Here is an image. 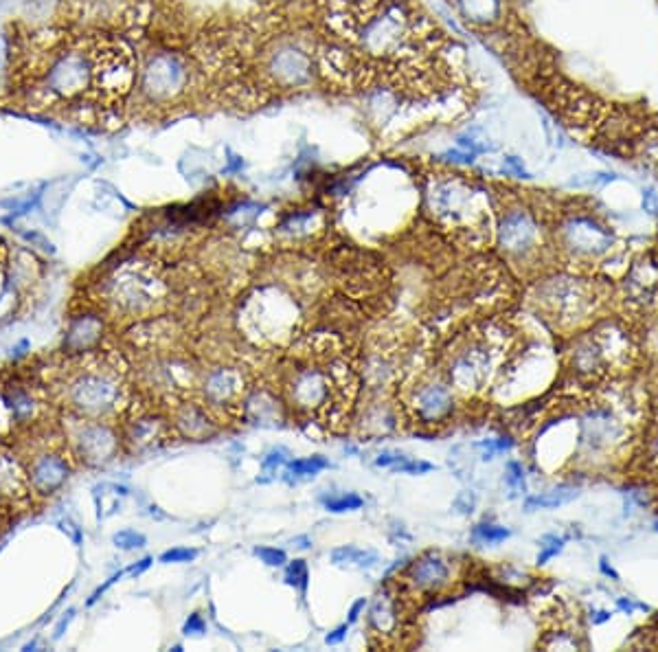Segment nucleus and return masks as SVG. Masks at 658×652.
Returning a JSON list of instances; mask_svg holds the SVG:
<instances>
[{"label":"nucleus","instance_id":"4be33fe9","mask_svg":"<svg viewBox=\"0 0 658 652\" xmlns=\"http://www.w3.org/2000/svg\"><path fill=\"white\" fill-rule=\"evenodd\" d=\"M174 426L176 431L187 437V440L202 442L209 440L218 433L211 413L207 411V404H196V402H180L174 411Z\"/></svg>","mask_w":658,"mask_h":652},{"label":"nucleus","instance_id":"49530a36","mask_svg":"<svg viewBox=\"0 0 658 652\" xmlns=\"http://www.w3.org/2000/svg\"><path fill=\"white\" fill-rule=\"evenodd\" d=\"M452 505H455V510L459 514H472L474 512V505H476V497H474V494L470 490H465V492L459 494V497L455 499V503H452Z\"/></svg>","mask_w":658,"mask_h":652},{"label":"nucleus","instance_id":"f3484780","mask_svg":"<svg viewBox=\"0 0 658 652\" xmlns=\"http://www.w3.org/2000/svg\"><path fill=\"white\" fill-rule=\"evenodd\" d=\"M369 633L373 637L380 639V644H389L391 639L397 637L404 622V606L400 593L395 591V587H384L376 600L369 606Z\"/></svg>","mask_w":658,"mask_h":652},{"label":"nucleus","instance_id":"cd10ccee","mask_svg":"<svg viewBox=\"0 0 658 652\" xmlns=\"http://www.w3.org/2000/svg\"><path fill=\"white\" fill-rule=\"evenodd\" d=\"M332 562L340 569H371L380 562V554L373 549H360L354 545L338 547L332 552Z\"/></svg>","mask_w":658,"mask_h":652},{"label":"nucleus","instance_id":"6e6d98bb","mask_svg":"<svg viewBox=\"0 0 658 652\" xmlns=\"http://www.w3.org/2000/svg\"><path fill=\"white\" fill-rule=\"evenodd\" d=\"M599 569H601V573H604V576L612 578V580H615V582H619V580H621V578H619V573H617L615 569H612V567L608 565V560H606V558H601V560H599Z\"/></svg>","mask_w":658,"mask_h":652},{"label":"nucleus","instance_id":"37998d69","mask_svg":"<svg viewBox=\"0 0 658 652\" xmlns=\"http://www.w3.org/2000/svg\"><path fill=\"white\" fill-rule=\"evenodd\" d=\"M505 481L512 490H525V468H523V464L509 462Z\"/></svg>","mask_w":658,"mask_h":652},{"label":"nucleus","instance_id":"58836bf2","mask_svg":"<svg viewBox=\"0 0 658 652\" xmlns=\"http://www.w3.org/2000/svg\"><path fill=\"white\" fill-rule=\"evenodd\" d=\"M253 554L262 562H266L268 567H283L288 562L286 552H281V549L275 547H257Z\"/></svg>","mask_w":658,"mask_h":652},{"label":"nucleus","instance_id":"39448f33","mask_svg":"<svg viewBox=\"0 0 658 652\" xmlns=\"http://www.w3.org/2000/svg\"><path fill=\"white\" fill-rule=\"evenodd\" d=\"M167 284L150 262L128 260L101 279L99 295L126 317H145L165 303Z\"/></svg>","mask_w":658,"mask_h":652},{"label":"nucleus","instance_id":"864d4df0","mask_svg":"<svg viewBox=\"0 0 658 652\" xmlns=\"http://www.w3.org/2000/svg\"><path fill=\"white\" fill-rule=\"evenodd\" d=\"M152 562H154V560H152L150 556H145L143 560H139V562H134V565H130V567L126 569V573H128V576H134V578H136V576H141L143 571H147V569L152 567Z\"/></svg>","mask_w":658,"mask_h":652},{"label":"nucleus","instance_id":"680f3d73","mask_svg":"<svg viewBox=\"0 0 658 652\" xmlns=\"http://www.w3.org/2000/svg\"><path fill=\"white\" fill-rule=\"evenodd\" d=\"M0 292H3V288H0Z\"/></svg>","mask_w":658,"mask_h":652},{"label":"nucleus","instance_id":"ddd939ff","mask_svg":"<svg viewBox=\"0 0 658 652\" xmlns=\"http://www.w3.org/2000/svg\"><path fill=\"white\" fill-rule=\"evenodd\" d=\"M496 361V352L487 339H474L452 354L450 380L459 391L474 393L485 387Z\"/></svg>","mask_w":658,"mask_h":652},{"label":"nucleus","instance_id":"79ce46f5","mask_svg":"<svg viewBox=\"0 0 658 652\" xmlns=\"http://www.w3.org/2000/svg\"><path fill=\"white\" fill-rule=\"evenodd\" d=\"M18 295L20 292L9 286H5L3 292H0V321L14 314L16 306H18Z\"/></svg>","mask_w":658,"mask_h":652},{"label":"nucleus","instance_id":"5701e85b","mask_svg":"<svg viewBox=\"0 0 658 652\" xmlns=\"http://www.w3.org/2000/svg\"><path fill=\"white\" fill-rule=\"evenodd\" d=\"M104 336V321L97 314H77L68 321L64 334V350L68 354H84L99 345Z\"/></svg>","mask_w":658,"mask_h":652},{"label":"nucleus","instance_id":"a18cd8bd","mask_svg":"<svg viewBox=\"0 0 658 652\" xmlns=\"http://www.w3.org/2000/svg\"><path fill=\"white\" fill-rule=\"evenodd\" d=\"M185 635H191V637H198V635H204L207 633V622H204V617L200 613H194V615H189V620L185 622Z\"/></svg>","mask_w":658,"mask_h":652},{"label":"nucleus","instance_id":"3c124183","mask_svg":"<svg viewBox=\"0 0 658 652\" xmlns=\"http://www.w3.org/2000/svg\"><path fill=\"white\" fill-rule=\"evenodd\" d=\"M347 633H349V624L338 626L336 631H332V633H329V635L325 637V644H327V646H336V644L343 642V639L347 637Z\"/></svg>","mask_w":658,"mask_h":652},{"label":"nucleus","instance_id":"a19ab883","mask_svg":"<svg viewBox=\"0 0 658 652\" xmlns=\"http://www.w3.org/2000/svg\"><path fill=\"white\" fill-rule=\"evenodd\" d=\"M288 459H290V453L286 451V448H272V451L264 457L262 466L266 472H277L279 468L288 466Z\"/></svg>","mask_w":658,"mask_h":652},{"label":"nucleus","instance_id":"4468645a","mask_svg":"<svg viewBox=\"0 0 658 652\" xmlns=\"http://www.w3.org/2000/svg\"><path fill=\"white\" fill-rule=\"evenodd\" d=\"M202 398L209 411L231 413L242 407L246 398V378L240 367L220 365L209 369L202 378Z\"/></svg>","mask_w":658,"mask_h":652},{"label":"nucleus","instance_id":"c756f323","mask_svg":"<svg viewBox=\"0 0 658 652\" xmlns=\"http://www.w3.org/2000/svg\"><path fill=\"white\" fill-rule=\"evenodd\" d=\"M9 409H11V415H14V420L20 422V424H25V422H31L33 418H36L38 415V409H40V404L36 402V398L31 396L29 391L25 389H16V391H11L9 393Z\"/></svg>","mask_w":658,"mask_h":652},{"label":"nucleus","instance_id":"bf43d9fd","mask_svg":"<svg viewBox=\"0 0 658 652\" xmlns=\"http://www.w3.org/2000/svg\"><path fill=\"white\" fill-rule=\"evenodd\" d=\"M292 545H297L299 549H308L312 545V541H310V536H299V538H294Z\"/></svg>","mask_w":658,"mask_h":652},{"label":"nucleus","instance_id":"7c9ffc66","mask_svg":"<svg viewBox=\"0 0 658 652\" xmlns=\"http://www.w3.org/2000/svg\"><path fill=\"white\" fill-rule=\"evenodd\" d=\"M329 468V462L325 457H303V459H294V462H288L286 472L290 477H314L319 475L321 470Z\"/></svg>","mask_w":658,"mask_h":652},{"label":"nucleus","instance_id":"1a4fd4ad","mask_svg":"<svg viewBox=\"0 0 658 652\" xmlns=\"http://www.w3.org/2000/svg\"><path fill=\"white\" fill-rule=\"evenodd\" d=\"M558 246L571 262L593 264L615 249V235L588 213H571L558 224Z\"/></svg>","mask_w":658,"mask_h":652},{"label":"nucleus","instance_id":"f257e3e1","mask_svg":"<svg viewBox=\"0 0 658 652\" xmlns=\"http://www.w3.org/2000/svg\"><path fill=\"white\" fill-rule=\"evenodd\" d=\"M31 75L29 101L44 110L108 115L123 106L139 77L134 53L123 40L82 36L58 42Z\"/></svg>","mask_w":658,"mask_h":652},{"label":"nucleus","instance_id":"603ef678","mask_svg":"<svg viewBox=\"0 0 658 652\" xmlns=\"http://www.w3.org/2000/svg\"><path fill=\"white\" fill-rule=\"evenodd\" d=\"M367 609V600L365 598H360L358 602H354V606H351V611H349V617H347V624H356L360 620V615L365 613Z\"/></svg>","mask_w":658,"mask_h":652},{"label":"nucleus","instance_id":"c85d7f7f","mask_svg":"<svg viewBox=\"0 0 658 652\" xmlns=\"http://www.w3.org/2000/svg\"><path fill=\"white\" fill-rule=\"evenodd\" d=\"M577 497H580V492H577L575 488H560V490L536 494V497H529L525 501V508L527 510H555V508H562V505H566V503H571Z\"/></svg>","mask_w":658,"mask_h":652},{"label":"nucleus","instance_id":"aec40b11","mask_svg":"<svg viewBox=\"0 0 658 652\" xmlns=\"http://www.w3.org/2000/svg\"><path fill=\"white\" fill-rule=\"evenodd\" d=\"M617 354L610 352L608 339H601L597 334L584 336L575 343L573 352H571V365L573 372L582 378H593L606 372V367L610 365L612 358Z\"/></svg>","mask_w":658,"mask_h":652},{"label":"nucleus","instance_id":"b1692460","mask_svg":"<svg viewBox=\"0 0 658 652\" xmlns=\"http://www.w3.org/2000/svg\"><path fill=\"white\" fill-rule=\"evenodd\" d=\"M242 409L248 422L257 426H277L283 422V407L272 391L259 387L246 393Z\"/></svg>","mask_w":658,"mask_h":652},{"label":"nucleus","instance_id":"72a5a7b5","mask_svg":"<svg viewBox=\"0 0 658 652\" xmlns=\"http://www.w3.org/2000/svg\"><path fill=\"white\" fill-rule=\"evenodd\" d=\"M323 505H325V510H329V512L343 514V512L360 510L362 505H365V501H362V497H358V494L347 492V494H338V497L323 499Z\"/></svg>","mask_w":658,"mask_h":652},{"label":"nucleus","instance_id":"8fccbe9b","mask_svg":"<svg viewBox=\"0 0 658 652\" xmlns=\"http://www.w3.org/2000/svg\"><path fill=\"white\" fill-rule=\"evenodd\" d=\"M617 606L621 611H626L628 615H632L634 611H648V604H643V602H634L632 598H617Z\"/></svg>","mask_w":658,"mask_h":652},{"label":"nucleus","instance_id":"423d86ee","mask_svg":"<svg viewBox=\"0 0 658 652\" xmlns=\"http://www.w3.org/2000/svg\"><path fill=\"white\" fill-rule=\"evenodd\" d=\"M66 402L73 413L104 420L126 402V387L119 367L108 358H95L82 365L66 382Z\"/></svg>","mask_w":658,"mask_h":652},{"label":"nucleus","instance_id":"2eb2a0df","mask_svg":"<svg viewBox=\"0 0 658 652\" xmlns=\"http://www.w3.org/2000/svg\"><path fill=\"white\" fill-rule=\"evenodd\" d=\"M408 409L422 424H441L455 411V393L439 378L419 380L408 391Z\"/></svg>","mask_w":658,"mask_h":652},{"label":"nucleus","instance_id":"9b49d317","mask_svg":"<svg viewBox=\"0 0 658 652\" xmlns=\"http://www.w3.org/2000/svg\"><path fill=\"white\" fill-rule=\"evenodd\" d=\"M66 435L77 457L88 466H104L119 453L117 431L101 420L75 413L66 424Z\"/></svg>","mask_w":658,"mask_h":652},{"label":"nucleus","instance_id":"4c0bfd02","mask_svg":"<svg viewBox=\"0 0 658 652\" xmlns=\"http://www.w3.org/2000/svg\"><path fill=\"white\" fill-rule=\"evenodd\" d=\"M483 451V459H494L498 453H505L509 448L514 446V442L509 437H498V440H483L476 444Z\"/></svg>","mask_w":658,"mask_h":652},{"label":"nucleus","instance_id":"473e14b6","mask_svg":"<svg viewBox=\"0 0 658 652\" xmlns=\"http://www.w3.org/2000/svg\"><path fill=\"white\" fill-rule=\"evenodd\" d=\"M461 5L472 20H492L498 14L496 0H461Z\"/></svg>","mask_w":658,"mask_h":652},{"label":"nucleus","instance_id":"9d476101","mask_svg":"<svg viewBox=\"0 0 658 652\" xmlns=\"http://www.w3.org/2000/svg\"><path fill=\"white\" fill-rule=\"evenodd\" d=\"M538 303L555 323L571 325L595 312V284L573 277H555L540 284Z\"/></svg>","mask_w":658,"mask_h":652},{"label":"nucleus","instance_id":"09e8293b","mask_svg":"<svg viewBox=\"0 0 658 652\" xmlns=\"http://www.w3.org/2000/svg\"><path fill=\"white\" fill-rule=\"evenodd\" d=\"M406 455L404 453H395V451H387V453H382L378 459H376V466L380 468H395L400 462H404Z\"/></svg>","mask_w":658,"mask_h":652},{"label":"nucleus","instance_id":"f704fd0d","mask_svg":"<svg viewBox=\"0 0 658 652\" xmlns=\"http://www.w3.org/2000/svg\"><path fill=\"white\" fill-rule=\"evenodd\" d=\"M112 543L123 552H134V549H143L147 545V538L136 530H121L112 536Z\"/></svg>","mask_w":658,"mask_h":652},{"label":"nucleus","instance_id":"4d7b16f0","mask_svg":"<svg viewBox=\"0 0 658 652\" xmlns=\"http://www.w3.org/2000/svg\"><path fill=\"white\" fill-rule=\"evenodd\" d=\"M73 615H75V611H68V613H66V617H62V622H60L58 626H55V639H60V637L64 635V628H66L68 624H71Z\"/></svg>","mask_w":658,"mask_h":652},{"label":"nucleus","instance_id":"c03bdc74","mask_svg":"<svg viewBox=\"0 0 658 652\" xmlns=\"http://www.w3.org/2000/svg\"><path fill=\"white\" fill-rule=\"evenodd\" d=\"M198 558V552L196 549H189V547H176V549H169V552H165L161 556V562H165V565H169V562H191V560H196Z\"/></svg>","mask_w":658,"mask_h":652},{"label":"nucleus","instance_id":"ea45409f","mask_svg":"<svg viewBox=\"0 0 658 652\" xmlns=\"http://www.w3.org/2000/svg\"><path fill=\"white\" fill-rule=\"evenodd\" d=\"M391 470L393 472H404V475H426V472L435 470V466L428 464V462H419V459H413V457H406L404 462H400Z\"/></svg>","mask_w":658,"mask_h":652},{"label":"nucleus","instance_id":"f03ea898","mask_svg":"<svg viewBox=\"0 0 658 652\" xmlns=\"http://www.w3.org/2000/svg\"><path fill=\"white\" fill-rule=\"evenodd\" d=\"M354 393V376L338 363H303L286 382L290 407L325 424L345 415L354 402Z\"/></svg>","mask_w":658,"mask_h":652},{"label":"nucleus","instance_id":"5fc2aeb1","mask_svg":"<svg viewBox=\"0 0 658 652\" xmlns=\"http://www.w3.org/2000/svg\"><path fill=\"white\" fill-rule=\"evenodd\" d=\"M643 205L650 213H658V196L654 191H645V198H643Z\"/></svg>","mask_w":658,"mask_h":652},{"label":"nucleus","instance_id":"2f4dec72","mask_svg":"<svg viewBox=\"0 0 658 652\" xmlns=\"http://www.w3.org/2000/svg\"><path fill=\"white\" fill-rule=\"evenodd\" d=\"M507 527L503 525H494V523H479L472 530V538L476 543H483V545H496V543H503L505 538H509Z\"/></svg>","mask_w":658,"mask_h":652},{"label":"nucleus","instance_id":"a211bd4d","mask_svg":"<svg viewBox=\"0 0 658 652\" xmlns=\"http://www.w3.org/2000/svg\"><path fill=\"white\" fill-rule=\"evenodd\" d=\"M623 433H626V429H623L615 413L604 407H595L582 420L580 446L586 448L588 453L606 451V448L621 442Z\"/></svg>","mask_w":658,"mask_h":652},{"label":"nucleus","instance_id":"0eeeda50","mask_svg":"<svg viewBox=\"0 0 658 652\" xmlns=\"http://www.w3.org/2000/svg\"><path fill=\"white\" fill-rule=\"evenodd\" d=\"M240 321L257 343H283L297 332L299 306L281 288L264 286L246 299Z\"/></svg>","mask_w":658,"mask_h":652},{"label":"nucleus","instance_id":"e433bc0d","mask_svg":"<svg viewBox=\"0 0 658 652\" xmlns=\"http://www.w3.org/2000/svg\"><path fill=\"white\" fill-rule=\"evenodd\" d=\"M566 538H558V536H544L542 538V552L538 554V565H547L551 558L558 556L562 549H564Z\"/></svg>","mask_w":658,"mask_h":652},{"label":"nucleus","instance_id":"a878e982","mask_svg":"<svg viewBox=\"0 0 658 652\" xmlns=\"http://www.w3.org/2000/svg\"><path fill=\"white\" fill-rule=\"evenodd\" d=\"M167 433V424L163 418H158L154 413H143L139 418H134L126 426V442L132 448H152L161 440H165Z\"/></svg>","mask_w":658,"mask_h":652},{"label":"nucleus","instance_id":"f8f14e48","mask_svg":"<svg viewBox=\"0 0 658 652\" xmlns=\"http://www.w3.org/2000/svg\"><path fill=\"white\" fill-rule=\"evenodd\" d=\"M498 244L514 264H529L540 255L542 233L540 224L527 207L512 205L498 224Z\"/></svg>","mask_w":658,"mask_h":652},{"label":"nucleus","instance_id":"393cba45","mask_svg":"<svg viewBox=\"0 0 658 652\" xmlns=\"http://www.w3.org/2000/svg\"><path fill=\"white\" fill-rule=\"evenodd\" d=\"M7 286L18 292L29 290L40 279V262L29 249H11L5 264Z\"/></svg>","mask_w":658,"mask_h":652},{"label":"nucleus","instance_id":"bb28decb","mask_svg":"<svg viewBox=\"0 0 658 652\" xmlns=\"http://www.w3.org/2000/svg\"><path fill=\"white\" fill-rule=\"evenodd\" d=\"M27 488V470L14 455L0 448V497H22Z\"/></svg>","mask_w":658,"mask_h":652},{"label":"nucleus","instance_id":"20e7f679","mask_svg":"<svg viewBox=\"0 0 658 652\" xmlns=\"http://www.w3.org/2000/svg\"><path fill=\"white\" fill-rule=\"evenodd\" d=\"M485 191L461 174H444L433 178L428 187V211L448 231L479 235L490 231V209Z\"/></svg>","mask_w":658,"mask_h":652},{"label":"nucleus","instance_id":"6ab92c4d","mask_svg":"<svg viewBox=\"0 0 658 652\" xmlns=\"http://www.w3.org/2000/svg\"><path fill=\"white\" fill-rule=\"evenodd\" d=\"M68 475H71V466L60 453L36 455L27 468L29 488L38 494H53L55 490H60Z\"/></svg>","mask_w":658,"mask_h":652},{"label":"nucleus","instance_id":"6e6552de","mask_svg":"<svg viewBox=\"0 0 658 652\" xmlns=\"http://www.w3.org/2000/svg\"><path fill=\"white\" fill-rule=\"evenodd\" d=\"M191 84V66L178 53L161 51L147 58L143 69L136 77V88H139L143 99L152 106H167L174 104L176 99L187 93Z\"/></svg>","mask_w":658,"mask_h":652},{"label":"nucleus","instance_id":"052dcab7","mask_svg":"<svg viewBox=\"0 0 658 652\" xmlns=\"http://www.w3.org/2000/svg\"><path fill=\"white\" fill-rule=\"evenodd\" d=\"M656 532H658V525H656Z\"/></svg>","mask_w":658,"mask_h":652},{"label":"nucleus","instance_id":"412c9836","mask_svg":"<svg viewBox=\"0 0 658 652\" xmlns=\"http://www.w3.org/2000/svg\"><path fill=\"white\" fill-rule=\"evenodd\" d=\"M623 295L632 308L652 310L658 306V268L637 264L623 281Z\"/></svg>","mask_w":658,"mask_h":652},{"label":"nucleus","instance_id":"de8ad7c7","mask_svg":"<svg viewBox=\"0 0 658 652\" xmlns=\"http://www.w3.org/2000/svg\"><path fill=\"white\" fill-rule=\"evenodd\" d=\"M11 422H14V415H11L9 402H7L5 396H0V435L9 431Z\"/></svg>","mask_w":658,"mask_h":652},{"label":"nucleus","instance_id":"7ed1b4c3","mask_svg":"<svg viewBox=\"0 0 658 652\" xmlns=\"http://www.w3.org/2000/svg\"><path fill=\"white\" fill-rule=\"evenodd\" d=\"M349 38L371 58H395L413 38L415 20L397 0H367L347 20Z\"/></svg>","mask_w":658,"mask_h":652},{"label":"nucleus","instance_id":"13d9d810","mask_svg":"<svg viewBox=\"0 0 658 652\" xmlns=\"http://www.w3.org/2000/svg\"><path fill=\"white\" fill-rule=\"evenodd\" d=\"M610 617L612 613L610 611H591V622L597 626V624H606L610 622Z\"/></svg>","mask_w":658,"mask_h":652},{"label":"nucleus","instance_id":"dca6fc26","mask_svg":"<svg viewBox=\"0 0 658 652\" xmlns=\"http://www.w3.org/2000/svg\"><path fill=\"white\" fill-rule=\"evenodd\" d=\"M450 576H452L450 560L439 552H426L424 556H419L415 562H411V565L406 567L402 584L413 593L430 595L448 587Z\"/></svg>","mask_w":658,"mask_h":652},{"label":"nucleus","instance_id":"c9c22d12","mask_svg":"<svg viewBox=\"0 0 658 652\" xmlns=\"http://www.w3.org/2000/svg\"><path fill=\"white\" fill-rule=\"evenodd\" d=\"M308 580H310V576H308V565H305V560H292L286 567V582L294 589L305 591L308 589Z\"/></svg>","mask_w":658,"mask_h":652}]
</instances>
